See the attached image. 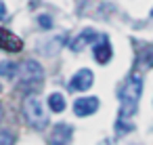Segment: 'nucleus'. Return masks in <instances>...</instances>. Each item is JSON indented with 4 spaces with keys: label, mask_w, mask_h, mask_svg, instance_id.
Listing matches in <instances>:
<instances>
[{
    "label": "nucleus",
    "mask_w": 153,
    "mask_h": 145,
    "mask_svg": "<svg viewBox=\"0 0 153 145\" xmlns=\"http://www.w3.org/2000/svg\"><path fill=\"white\" fill-rule=\"evenodd\" d=\"M140 93H143V78L134 74L120 88V120H128L130 116L136 114Z\"/></svg>",
    "instance_id": "obj_1"
},
{
    "label": "nucleus",
    "mask_w": 153,
    "mask_h": 145,
    "mask_svg": "<svg viewBox=\"0 0 153 145\" xmlns=\"http://www.w3.org/2000/svg\"><path fill=\"white\" fill-rule=\"evenodd\" d=\"M23 116L27 120V124L32 128H38V130H44L48 126V116L44 111V105L40 103L38 97L30 95L25 101H23Z\"/></svg>",
    "instance_id": "obj_2"
},
{
    "label": "nucleus",
    "mask_w": 153,
    "mask_h": 145,
    "mask_svg": "<svg viewBox=\"0 0 153 145\" xmlns=\"http://www.w3.org/2000/svg\"><path fill=\"white\" fill-rule=\"evenodd\" d=\"M17 76H19V82H21V88H32V86H40V82L44 78V72H42L40 63L30 59V61L19 63Z\"/></svg>",
    "instance_id": "obj_3"
},
{
    "label": "nucleus",
    "mask_w": 153,
    "mask_h": 145,
    "mask_svg": "<svg viewBox=\"0 0 153 145\" xmlns=\"http://www.w3.org/2000/svg\"><path fill=\"white\" fill-rule=\"evenodd\" d=\"M92 82H94V74H92L88 67H82V70H78V72L74 74V78L69 80V86H71V90L84 93V90H88V88L92 86Z\"/></svg>",
    "instance_id": "obj_4"
},
{
    "label": "nucleus",
    "mask_w": 153,
    "mask_h": 145,
    "mask_svg": "<svg viewBox=\"0 0 153 145\" xmlns=\"http://www.w3.org/2000/svg\"><path fill=\"white\" fill-rule=\"evenodd\" d=\"M0 49L7 53H19L23 49V42L19 36H15L9 30H0Z\"/></svg>",
    "instance_id": "obj_5"
},
{
    "label": "nucleus",
    "mask_w": 153,
    "mask_h": 145,
    "mask_svg": "<svg viewBox=\"0 0 153 145\" xmlns=\"http://www.w3.org/2000/svg\"><path fill=\"white\" fill-rule=\"evenodd\" d=\"M97 109H99V99H97V97H80V99H76V103H74V111H76V116H80V118L90 116V114H94Z\"/></svg>",
    "instance_id": "obj_6"
},
{
    "label": "nucleus",
    "mask_w": 153,
    "mask_h": 145,
    "mask_svg": "<svg viewBox=\"0 0 153 145\" xmlns=\"http://www.w3.org/2000/svg\"><path fill=\"white\" fill-rule=\"evenodd\" d=\"M101 38H103V36H99L94 30H84L76 40H71V44H69V46H71V51H74V53H80V51H82V49H86L90 42H99Z\"/></svg>",
    "instance_id": "obj_7"
},
{
    "label": "nucleus",
    "mask_w": 153,
    "mask_h": 145,
    "mask_svg": "<svg viewBox=\"0 0 153 145\" xmlns=\"http://www.w3.org/2000/svg\"><path fill=\"white\" fill-rule=\"evenodd\" d=\"M48 141L51 143H69L71 141V126L69 124H57L53 128V132L48 135Z\"/></svg>",
    "instance_id": "obj_8"
},
{
    "label": "nucleus",
    "mask_w": 153,
    "mask_h": 145,
    "mask_svg": "<svg viewBox=\"0 0 153 145\" xmlns=\"http://www.w3.org/2000/svg\"><path fill=\"white\" fill-rule=\"evenodd\" d=\"M111 55H113L111 44H109V40L103 36V38H101V44H99V42L94 44V59H97L99 63H107V61L111 59Z\"/></svg>",
    "instance_id": "obj_9"
},
{
    "label": "nucleus",
    "mask_w": 153,
    "mask_h": 145,
    "mask_svg": "<svg viewBox=\"0 0 153 145\" xmlns=\"http://www.w3.org/2000/svg\"><path fill=\"white\" fill-rule=\"evenodd\" d=\"M65 105H67V103H65V97H63L61 93H53V95H48V107H51L53 111L59 114V111L65 109Z\"/></svg>",
    "instance_id": "obj_10"
},
{
    "label": "nucleus",
    "mask_w": 153,
    "mask_h": 145,
    "mask_svg": "<svg viewBox=\"0 0 153 145\" xmlns=\"http://www.w3.org/2000/svg\"><path fill=\"white\" fill-rule=\"evenodd\" d=\"M19 72V65L13 63V61H2L0 63V76L2 78H15Z\"/></svg>",
    "instance_id": "obj_11"
},
{
    "label": "nucleus",
    "mask_w": 153,
    "mask_h": 145,
    "mask_svg": "<svg viewBox=\"0 0 153 145\" xmlns=\"http://www.w3.org/2000/svg\"><path fill=\"white\" fill-rule=\"evenodd\" d=\"M138 63L145 65V67H153V44L145 46V49L138 53Z\"/></svg>",
    "instance_id": "obj_12"
},
{
    "label": "nucleus",
    "mask_w": 153,
    "mask_h": 145,
    "mask_svg": "<svg viewBox=\"0 0 153 145\" xmlns=\"http://www.w3.org/2000/svg\"><path fill=\"white\" fill-rule=\"evenodd\" d=\"M38 23H40L44 30H51V28H53V19H51L48 15H38Z\"/></svg>",
    "instance_id": "obj_13"
},
{
    "label": "nucleus",
    "mask_w": 153,
    "mask_h": 145,
    "mask_svg": "<svg viewBox=\"0 0 153 145\" xmlns=\"http://www.w3.org/2000/svg\"><path fill=\"white\" fill-rule=\"evenodd\" d=\"M0 143H15V135L11 130H2L0 132Z\"/></svg>",
    "instance_id": "obj_14"
},
{
    "label": "nucleus",
    "mask_w": 153,
    "mask_h": 145,
    "mask_svg": "<svg viewBox=\"0 0 153 145\" xmlns=\"http://www.w3.org/2000/svg\"><path fill=\"white\" fill-rule=\"evenodd\" d=\"M2 19H7V7H4V2L0 0V21Z\"/></svg>",
    "instance_id": "obj_15"
},
{
    "label": "nucleus",
    "mask_w": 153,
    "mask_h": 145,
    "mask_svg": "<svg viewBox=\"0 0 153 145\" xmlns=\"http://www.w3.org/2000/svg\"><path fill=\"white\" fill-rule=\"evenodd\" d=\"M0 118H2V105H0Z\"/></svg>",
    "instance_id": "obj_16"
},
{
    "label": "nucleus",
    "mask_w": 153,
    "mask_h": 145,
    "mask_svg": "<svg viewBox=\"0 0 153 145\" xmlns=\"http://www.w3.org/2000/svg\"><path fill=\"white\" fill-rule=\"evenodd\" d=\"M151 19H153V9H151Z\"/></svg>",
    "instance_id": "obj_17"
}]
</instances>
